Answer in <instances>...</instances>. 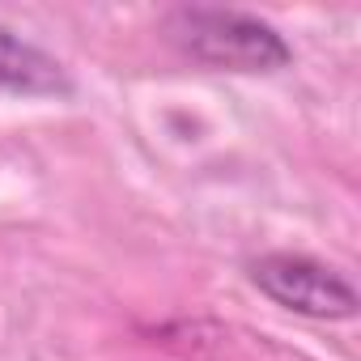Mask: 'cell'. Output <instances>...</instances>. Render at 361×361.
<instances>
[{
	"instance_id": "cell-2",
	"label": "cell",
	"mask_w": 361,
	"mask_h": 361,
	"mask_svg": "<svg viewBox=\"0 0 361 361\" xmlns=\"http://www.w3.org/2000/svg\"><path fill=\"white\" fill-rule=\"evenodd\" d=\"M251 281L276 306L306 314V319H353L357 314V289L336 268L310 255H293V251L259 255L251 264Z\"/></svg>"
},
{
	"instance_id": "cell-1",
	"label": "cell",
	"mask_w": 361,
	"mask_h": 361,
	"mask_svg": "<svg viewBox=\"0 0 361 361\" xmlns=\"http://www.w3.org/2000/svg\"><path fill=\"white\" fill-rule=\"evenodd\" d=\"M170 39L196 64L230 68V73H276L293 60L289 43L255 13L243 9H174L166 22Z\"/></svg>"
},
{
	"instance_id": "cell-3",
	"label": "cell",
	"mask_w": 361,
	"mask_h": 361,
	"mask_svg": "<svg viewBox=\"0 0 361 361\" xmlns=\"http://www.w3.org/2000/svg\"><path fill=\"white\" fill-rule=\"evenodd\" d=\"M64 90H68V77H64L60 60H51L47 51L26 43L9 26H0V94L39 98V94H64Z\"/></svg>"
}]
</instances>
